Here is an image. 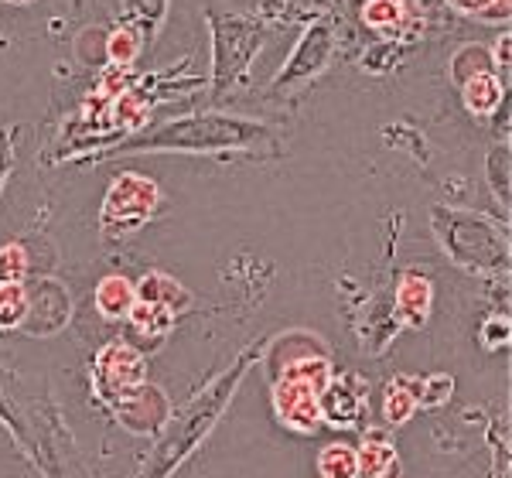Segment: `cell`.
<instances>
[{
    "instance_id": "1",
    "label": "cell",
    "mask_w": 512,
    "mask_h": 478,
    "mask_svg": "<svg viewBox=\"0 0 512 478\" xmlns=\"http://www.w3.org/2000/svg\"><path fill=\"white\" fill-rule=\"evenodd\" d=\"M267 137V127L253 120L222 117V113H202V117H185L164 123L151 137H134L123 144V151H185V154H222L243 151L256 140Z\"/></svg>"
},
{
    "instance_id": "2",
    "label": "cell",
    "mask_w": 512,
    "mask_h": 478,
    "mask_svg": "<svg viewBox=\"0 0 512 478\" xmlns=\"http://www.w3.org/2000/svg\"><path fill=\"white\" fill-rule=\"evenodd\" d=\"M431 226L441 250L468 274H506L509 267V239L492 219L465 209H444L434 205Z\"/></svg>"
},
{
    "instance_id": "3",
    "label": "cell",
    "mask_w": 512,
    "mask_h": 478,
    "mask_svg": "<svg viewBox=\"0 0 512 478\" xmlns=\"http://www.w3.org/2000/svg\"><path fill=\"white\" fill-rule=\"evenodd\" d=\"M243 366H246V356L236 362V369L229 376H222L219 383H212L209 390L202 393V400L195 403L192 410H188L185 417L178 420V427L168 434V438L161 441V448L154 451V465L147 468L144 478H168L175 468L185 461L188 455L195 451V444L209 434V427L216 424L219 414H222V407L229 403V397L236 393V386H239V373H243Z\"/></svg>"
},
{
    "instance_id": "4",
    "label": "cell",
    "mask_w": 512,
    "mask_h": 478,
    "mask_svg": "<svg viewBox=\"0 0 512 478\" xmlns=\"http://www.w3.org/2000/svg\"><path fill=\"white\" fill-rule=\"evenodd\" d=\"M161 205V188L154 178L137 175V171H123V175L113 181L110 192L103 199V229L106 233H134V229L144 226L147 219L158 212Z\"/></svg>"
},
{
    "instance_id": "5",
    "label": "cell",
    "mask_w": 512,
    "mask_h": 478,
    "mask_svg": "<svg viewBox=\"0 0 512 478\" xmlns=\"http://www.w3.org/2000/svg\"><path fill=\"white\" fill-rule=\"evenodd\" d=\"M147 383V362L127 342H110L99 349L93 362V393L106 403H117L120 397L134 393Z\"/></svg>"
},
{
    "instance_id": "6",
    "label": "cell",
    "mask_w": 512,
    "mask_h": 478,
    "mask_svg": "<svg viewBox=\"0 0 512 478\" xmlns=\"http://www.w3.org/2000/svg\"><path fill=\"white\" fill-rule=\"evenodd\" d=\"M212 38H216V89H229L236 79H243L246 65L253 62L263 35L243 18H212Z\"/></svg>"
},
{
    "instance_id": "7",
    "label": "cell",
    "mask_w": 512,
    "mask_h": 478,
    "mask_svg": "<svg viewBox=\"0 0 512 478\" xmlns=\"http://www.w3.org/2000/svg\"><path fill=\"white\" fill-rule=\"evenodd\" d=\"M332 48H335L332 28H328L325 21L311 24V28L301 35V41H297L294 55L287 59L284 69H280V76L274 82V93H287V89H294V86H301V82L315 79L318 72L328 65V59H332Z\"/></svg>"
},
{
    "instance_id": "8",
    "label": "cell",
    "mask_w": 512,
    "mask_h": 478,
    "mask_svg": "<svg viewBox=\"0 0 512 478\" xmlns=\"http://www.w3.org/2000/svg\"><path fill=\"white\" fill-rule=\"evenodd\" d=\"M366 397H369V383L355 373L332 376V383L318 393V407H321V424L332 427H359L366 417Z\"/></svg>"
},
{
    "instance_id": "9",
    "label": "cell",
    "mask_w": 512,
    "mask_h": 478,
    "mask_svg": "<svg viewBox=\"0 0 512 478\" xmlns=\"http://www.w3.org/2000/svg\"><path fill=\"white\" fill-rule=\"evenodd\" d=\"M274 414L287 431L294 434H315L321 427L318 390L294 376H280L274 383Z\"/></svg>"
},
{
    "instance_id": "10",
    "label": "cell",
    "mask_w": 512,
    "mask_h": 478,
    "mask_svg": "<svg viewBox=\"0 0 512 478\" xmlns=\"http://www.w3.org/2000/svg\"><path fill=\"white\" fill-rule=\"evenodd\" d=\"M113 414H117V420L130 434H154L168 424L171 407L158 386L144 383V386H137L134 393H127V397H120L113 403Z\"/></svg>"
},
{
    "instance_id": "11",
    "label": "cell",
    "mask_w": 512,
    "mask_h": 478,
    "mask_svg": "<svg viewBox=\"0 0 512 478\" xmlns=\"http://www.w3.org/2000/svg\"><path fill=\"white\" fill-rule=\"evenodd\" d=\"M434 308V284L424 274H403L396 284V298H393V318L400 325L420 328L427 325Z\"/></svg>"
},
{
    "instance_id": "12",
    "label": "cell",
    "mask_w": 512,
    "mask_h": 478,
    "mask_svg": "<svg viewBox=\"0 0 512 478\" xmlns=\"http://www.w3.org/2000/svg\"><path fill=\"white\" fill-rule=\"evenodd\" d=\"M396 468V448L383 431H369L355 448V475L359 478H390Z\"/></svg>"
},
{
    "instance_id": "13",
    "label": "cell",
    "mask_w": 512,
    "mask_h": 478,
    "mask_svg": "<svg viewBox=\"0 0 512 478\" xmlns=\"http://www.w3.org/2000/svg\"><path fill=\"white\" fill-rule=\"evenodd\" d=\"M134 287H137V301L161 304V308L175 311V315L192 304V294H188L171 274H161V270H147V274L140 277Z\"/></svg>"
},
{
    "instance_id": "14",
    "label": "cell",
    "mask_w": 512,
    "mask_h": 478,
    "mask_svg": "<svg viewBox=\"0 0 512 478\" xmlns=\"http://www.w3.org/2000/svg\"><path fill=\"white\" fill-rule=\"evenodd\" d=\"M134 304H137V287L134 280H127L123 274H110L96 284V311L106 321H123Z\"/></svg>"
},
{
    "instance_id": "15",
    "label": "cell",
    "mask_w": 512,
    "mask_h": 478,
    "mask_svg": "<svg viewBox=\"0 0 512 478\" xmlns=\"http://www.w3.org/2000/svg\"><path fill=\"white\" fill-rule=\"evenodd\" d=\"M461 96H465V106L475 117H489V113H495L502 106L506 89L495 79V72H478V76L461 82Z\"/></svg>"
},
{
    "instance_id": "16",
    "label": "cell",
    "mask_w": 512,
    "mask_h": 478,
    "mask_svg": "<svg viewBox=\"0 0 512 478\" xmlns=\"http://www.w3.org/2000/svg\"><path fill=\"white\" fill-rule=\"evenodd\" d=\"M175 311L161 308V304H144L137 301L134 308H130V328H134L137 335H144V339H164V335L171 332V325H175Z\"/></svg>"
},
{
    "instance_id": "17",
    "label": "cell",
    "mask_w": 512,
    "mask_h": 478,
    "mask_svg": "<svg viewBox=\"0 0 512 478\" xmlns=\"http://www.w3.org/2000/svg\"><path fill=\"white\" fill-rule=\"evenodd\" d=\"M417 414V397H414V379L410 376H396L386 386V400H383V417L393 427H403L410 417Z\"/></svg>"
},
{
    "instance_id": "18",
    "label": "cell",
    "mask_w": 512,
    "mask_h": 478,
    "mask_svg": "<svg viewBox=\"0 0 512 478\" xmlns=\"http://www.w3.org/2000/svg\"><path fill=\"white\" fill-rule=\"evenodd\" d=\"M147 113H151V103H147V96H144V86H134L113 100V127L140 130L147 123Z\"/></svg>"
},
{
    "instance_id": "19",
    "label": "cell",
    "mask_w": 512,
    "mask_h": 478,
    "mask_svg": "<svg viewBox=\"0 0 512 478\" xmlns=\"http://www.w3.org/2000/svg\"><path fill=\"white\" fill-rule=\"evenodd\" d=\"M140 48H144V41H140V31L134 28V24H120L117 31H110V35H106V62L134 65V59L140 55Z\"/></svg>"
},
{
    "instance_id": "20",
    "label": "cell",
    "mask_w": 512,
    "mask_h": 478,
    "mask_svg": "<svg viewBox=\"0 0 512 478\" xmlns=\"http://www.w3.org/2000/svg\"><path fill=\"white\" fill-rule=\"evenodd\" d=\"M28 321V287L0 284V328H21Z\"/></svg>"
},
{
    "instance_id": "21",
    "label": "cell",
    "mask_w": 512,
    "mask_h": 478,
    "mask_svg": "<svg viewBox=\"0 0 512 478\" xmlns=\"http://www.w3.org/2000/svg\"><path fill=\"white\" fill-rule=\"evenodd\" d=\"M362 21L376 31H396L407 21V11H403V0H366L362 4Z\"/></svg>"
},
{
    "instance_id": "22",
    "label": "cell",
    "mask_w": 512,
    "mask_h": 478,
    "mask_svg": "<svg viewBox=\"0 0 512 478\" xmlns=\"http://www.w3.org/2000/svg\"><path fill=\"white\" fill-rule=\"evenodd\" d=\"M318 472L321 478H359L355 475V448L349 444H328L318 455Z\"/></svg>"
},
{
    "instance_id": "23",
    "label": "cell",
    "mask_w": 512,
    "mask_h": 478,
    "mask_svg": "<svg viewBox=\"0 0 512 478\" xmlns=\"http://www.w3.org/2000/svg\"><path fill=\"white\" fill-rule=\"evenodd\" d=\"M454 393V379L448 373H434V376H424V379H414V397H417V407H441L448 403Z\"/></svg>"
},
{
    "instance_id": "24",
    "label": "cell",
    "mask_w": 512,
    "mask_h": 478,
    "mask_svg": "<svg viewBox=\"0 0 512 478\" xmlns=\"http://www.w3.org/2000/svg\"><path fill=\"white\" fill-rule=\"evenodd\" d=\"M28 250L21 243L0 246V284H21L28 277Z\"/></svg>"
},
{
    "instance_id": "25",
    "label": "cell",
    "mask_w": 512,
    "mask_h": 478,
    "mask_svg": "<svg viewBox=\"0 0 512 478\" xmlns=\"http://www.w3.org/2000/svg\"><path fill=\"white\" fill-rule=\"evenodd\" d=\"M137 86V72H134V65H106L103 69V76H99V93H106L110 100H117V96H123L127 89H134Z\"/></svg>"
},
{
    "instance_id": "26",
    "label": "cell",
    "mask_w": 512,
    "mask_h": 478,
    "mask_svg": "<svg viewBox=\"0 0 512 478\" xmlns=\"http://www.w3.org/2000/svg\"><path fill=\"white\" fill-rule=\"evenodd\" d=\"M482 345L489 352H499V349H506L509 339H512V325H509V315H489L485 318V325H482Z\"/></svg>"
},
{
    "instance_id": "27",
    "label": "cell",
    "mask_w": 512,
    "mask_h": 478,
    "mask_svg": "<svg viewBox=\"0 0 512 478\" xmlns=\"http://www.w3.org/2000/svg\"><path fill=\"white\" fill-rule=\"evenodd\" d=\"M130 18H140V24H151V28H161L164 18H168V0H123Z\"/></svg>"
},
{
    "instance_id": "28",
    "label": "cell",
    "mask_w": 512,
    "mask_h": 478,
    "mask_svg": "<svg viewBox=\"0 0 512 478\" xmlns=\"http://www.w3.org/2000/svg\"><path fill=\"white\" fill-rule=\"evenodd\" d=\"M79 59L96 65V62H106V31H86V35L79 38Z\"/></svg>"
},
{
    "instance_id": "29",
    "label": "cell",
    "mask_w": 512,
    "mask_h": 478,
    "mask_svg": "<svg viewBox=\"0 0 512 478\" xmlns=\"http://www.w3.org/2000/svg\"><path fill=\"white\" fill-rule=\"evenodd\" d=\"M489 4H492V0H448L451 11L465 14V18H478V14H482Z\"/></svg>"
},
{
    "instance_id": "30",
    "label": "cell",
    "mask_w": 512,
    "mask_h": 478,
    "mask_svg": "<svg viewBox=\"0 0 512 478\" xmlns=\"http://www.w3.org/2000/svg\"><path fill=\"white\" fill-rule=\"evenodd\" d=\"M509 45H512L509 35H502V41L495 45V62L502 65V72H509Z\"/></svg>"
},
{
    "instance_id": "31",
    "label": "cell",
    "mask_w": 512,
    "mask_h": 478,
    "mask_svg": "<svg viewBox=\"0 0 512 478\" xmlns=\"http://www.w3.org/2000/svg\"><path fill=\"white\" fill-rule=\"evenodd\" d=\"M7 4H35V0H7Z\"/></svg>"
}]
</instances>
